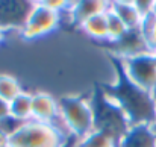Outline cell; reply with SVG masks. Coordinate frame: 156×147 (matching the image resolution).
I'll use <instances>...</instances> for the list:
<instances>
[{
  "label": "cell",
  "instance_id": "cell-1",
  "mask_svg": "<svg viewBox=\"0 0 156 147\" xmlns=\"http://www.w3.org/2000/svg\"><path fill=\"white\" fill-rule=\"evenodd\" d=\"M117 67V77L111 85H103L106 96L114 100L127 117L130 126L149 124L156 127V97L155 93L144 91L133 85L121 65V61L114 56Z\"/></svg>",
  "mask_w": 156,
  "mask_h": 147
},
{
  "label": "cell",
  "instance_id": "cell-2",
  "mask_svg": "<svg viewBox=\"0 0 156 147\" xmlns=\"http://www.w3.org/2000/svg\"><path fill=\"white\" fill-rule=\"evenodd\" d=\"M91 105L94 111V129L105 132L120 144L123 137L132 127L123 109L106 96L102 87L96 88L93 93Z\"/></svg>",
  "mask_w": 156,
  "mask_h": 147
},
{
  "label": "cell",
  "instance_id": "cell-3",
  "mask_svg": "<svg viewBox=\"0 0 156 147\" xmlns=\"http://www.w3.org/2000/svg\"><path fill=\"white\" fill-rule=\"evenodd\" d=\"M59 114L71 137L82 140L94 131V111L91 97L64 96L59 100Z\"/></svg>",
  "mask_w": 156,
  "mask_h": 147
},
{
  "label": "cell",
  "instance_id": "cell-4",
  "mask_svg": "<svg viewBox=\"0 0 156 147\" xmlns=\"http://www.w3.org/2000/svg\"><path fill=\"white\" fill-rule=\"evenodd\" d=\"M70 138L53 124L29 120L9 137L8 147H64Z\"/></svg>",
  "mask_w": 156,
  "mask_h": 147
},
{
  "label": "cell",
  "instance_id": "cell-5",
  "mask_svg": "<svg viewBox=\"0 0 156 147\" xmlns=\"http://www.w3.org/2000/svg\"><path fill=\"white\" fill-rule=\"evenodd\" d=\"M120 59V58H118ZM123 70L127 76V79L136 85L138 88L155 93L156 91V62L153 53H146L141 56L129 58V59H120Z\"/></svg>",
  "mask_w": 156,
  "mask_h": 147
},
{
  "label": "cell",
  "instance_id": "cell-6",
  "mask_svg": "<svg viewBox=\"0 0 156 147\" xmlns=\"http://www.w3.org/2000/svg\"><path fill=\"white\" fill-rule=\"evenodd\" d=\"M61 21L62 18L59 14L47 9L41 2H35L34 9L20 34L24 40H38L55 32Z\"/></svg>",
  "mask_w": 156,
  "mask_h": 147
},
{
  "label": "cell",
  "instance_id": "cell-7",
  "mask_svg": "<svg viewBox=\"0 0 156 147\" xmlns=\"http://www.w3.org/2000/svg\"><path fill=\"white\" fill-rule=\"evenodd\" d=\"M34 5L30 0H0V29L21 32Z\"/></svg>",
  "mask_w": 156,
  "mask_h": 147
},
{
  "label": "cell",
  "instance_id": "cell-8",
  "mask_svg": "<svg viewBox=\"0 0 156 147\" xmlns=\"http://www.w3.org/2000/svg\"><path fill=\"white\" fill-rule=\"evenodd\" d=\"M112 56L120 58V59H129L135 56H141L146 53H152L147 41L141 32V29L135 30H127V34L118 40L117 43H112Z\"/></svg>",
  "mask_w": 156,
  "mask_h": 147
},
{
  "label": "cell",
  "instance_id": "cell-9",
  "mask_svg": "<svg viewBox=\"0 0 156 147\" xmlns=\"http://www.w3.org/2000/svg\"><path fill=\"white\" fill-rule=\"evenodd\" d=\"M109 6H111V2H106V0L70 2L65 14L68 15V20H71V23H74L79 27L87 20H90L96 15H100V14H106L109 11Z\"/></svg>",
  "mask_w": 156,
  "mask_h": 147
},
{
  "label": "cell",
  "instance_id": "cell-10",
  "mask_svg": "<svg viewBox=\"0 0 156 147\" xmlns=\"http://www.w3.org/2000/svg\"><path fill=\"white\" fill-rule=\"evenodd\" d=\"M59 115V102L50 93L38 91L32 94V120L53 124Z\"/></svg>",
  "mask_w": 156,
  "mask_h": 147
},
{
  "label": "cell",
  "instance_id": "cell-11",
  "mask_svg": "<svg viewBox=\"0 0 156 147\" xmlns=\"http://www.w3.org/2000/svg\"><path fill=\"white\" fill-rule=\"evenodd\" d=\"M118 147H156V127L149 124L132 126Z\"/></svg>",
  "mask_w": 156,
  "mask_h": 147
},
{
  "label": "cell",
  "instance_id": "cell-12",
  "mask_svg": "<svg viewBox=\"0 0 156 147\" xmlns=\"http://www.w3.org/2000/svg\"><path fill=\"white\" fill-rule=\"evenodd\" d=\"M109 11L118 17L123 24L127 27V30H135V29H141L144 20L140 15V12L136 11L133 2H127V0H115L111 2Z\"/></svg>",
  "mask_w": 156,
  "mask_h": 147
},
{
  "label": "cell",
  "instance_id": "cell-13",
  "mask_svg": "<svg viewBox=\"0 0 156 147\" xmlns=\"http://www.w3.org/2000/svg\"><path fill=\"white\" fill-rule=\"evenodd\" d=\"M9 117L26 123L32 120V94L23 91L20 96L9 102Z\"/></svg>",
  "mask_w": 156,
  "mask_h": 147
},
{
  "label": "cell",
  "instance_id": "cell-14",
  "mask_svg": "<svg viewBox=\"0 0 156 147\" xmlns=\"http://www.w3.org/2000/svg\"><path fill=\"white\" fill-rule=\"evenodd\" d=\"M79 29L97 41H108V12L87 20L79 26Z\"/></svg>",
  "mask_w": 156,
  "mask_h": 147
},
{
  "label": "cell",
  "instance_id": "cell-15",
  "mask_svg": "<svg viewBox=\"0 0 156 147\" xmlns=\"http://www.w3.org/2000/svg\"><path fill=\"white\" fill-rule=\"evenodd\" d=\"M76 147H118V143L112 137L106 135L105 132L94 129L82 140H77Z\"/></svg>",
  "mask_w": 156,
  "mask_h": 147
},
{
  "label": "cell",
  "instance_id": "cell-16",
  "mask_svg": "<svg viewBox=\"0 0 156 147\" xmlns=\"http://www.w3.org/2000/svg\"><path fill=\"white\" fill-rule=\"evenodd\" d=\"M21 93H23V88L20 82L17 81V77L11 74H0V99L9 103Z\"/></svg>",
  "mask_w": 156,
  "mask_h": 147
},
{
  "label": "cell",
  "instance_id": "cell-17",
  "mask_svg": "<svg viewBox=\"0 0 156 147\" xmlns=\"http://www.w3.org/2000/svg\"><path fill=\"white\" fill-rule=\"evenodd\" d=\"M127 34V27L123 24V21L115 17L111 11H108V43H117Z\"/></svg>",
  "mask_w": 156,
  "mask_h": 147
},
{
  "label": "cell",
  "instance_id": "cell-18",
  "mask_svg": "<svg viewBox=\"0 0 156 147\" xmlns=\"http://www.w3.org/2000/svg\"><path fill=\"white\" fill-rule=\"evenodd\" d=\"M141 32L147 41V46L150 52L153 53L156 52V18L153 17H149L144 20L143 26H141Z\"/></svg>",
  "mask_w": 156,
  "mask_h": 147
},
{
  "label": "cell",
  "instance_id": "cell-19",
  "mask_svg": "<svg viewBox=\"0 0 156 147\" xmlns=\"http://www.w3.org/2000/svg\"><path fill=\"white\" fill-rule=\"evenodd\" d=\"M40 2L47 9H50V11L59 14V15L65 14L67 9H68V5H70V2H65V0H40Z\"/></svg>",
  "mask_w": 156,
  "mask_h": 147
},
{
  "label": "cell",
  "instance_id": "cell-20",
  "mask_svg": "<svg viewBox=\"0 0 156 147\" xmlns=\"http://www.w3.org/2000/svg\"><path fill=\"white\" fill-rule=\"evenodd\" d=\"M153 3H155V0H135V2H133V5H135L136 11L140 12V15L143 17V20L152 17Z\"/></svg>",
  "mask_w": 156,
  "mask_h": 147
},
{
  "label": "cell",
  "instance_id": "cell-21",
  "mask_svg": "<svg viewBox=\"0 0 156 147\" xmlns=\"http://www.w3.org/2000/svg\"><path fill=\"white\" fill-rule=\"evenodd\" d=\"M9 117V103L3 99H0V120Z\"/></svg>",
  "mask_w": 156,
  "mask_h": 147
},
{
  "label": "cell",
  "instance_id": "cell-22",
  "mask_svg": "<svg viewBox=\"0 0 156 147\" xmlns=\"http://www.w3.org/2000/svg\"><path fill=\"white\" fill-rule=\"evenodd\" d=\"M8 140H9V137L0 131V147H8Z\"/></svg>",
  "mask_w": 156,
  "mask_h": 147
},
{
  "label": "cell",
  "instance_id": "cell-23",
  "mask_svg": "<svg viewBox=\"0 0 156 147\" xmlns=\"http://www.w3.org/2000/svg\"><path fill=\"white\" fill-rule=\"evenodd\" d=\"M76 144H77V138L71 137V138L68 140V143H67V144H65L64 147H76Z\"/></svg>",
  "mask_w": 156,
  "mask_h": 147
},
{
  "label": "cell",
  "instance_id": "cell-24",
  "mask_svg": "<svg viewBox=\"0 0 156 147\" xmlns=\"http://www.w3.org/2000/svg\"><path fill=\"white\" fill-rule=\"evenodd\" d=\"M6 35H8V32H6V30H3V29H0V46L5 43V40H6Z\"/></svg>",
  "mask_w": 156,
  "mask_h": 147
},
{
  "label": "cell",
  "instance_id": "cell-25",
  "mask_svg": "<svg viewBox=\"0 0 156 147\" xmlns=\"http://www.w3.org/2000/svg\"><path fill=\"white\" fill-rule=\"evenodd\" d=\"M152 17H153V18H156V0H155V3H153V11H152Z\"/></svg>",
  "mask_w": 156,
  "mask_h": 147
},
{
  "label": "cell",
  "instance_id": "cell-26",
  "mask_svg": "<svg viewBox=\"0 0 156 147\" xmlns=\"http://www.w3.org/2000/svg\"><path fill=\"white\" fill-rule=\"evenodd\" d=\"M153 58H155V62H156V52H153Z\"/></svg>",
  "mask_w": 156,
  "mask_h": 147
},
{
  "label": "cell",
  "instance_id": "cell-27",
  "mask_svg": "<svg viewBox=\"0 0 156 147\" xmlns=\"http://www.w3.org/2000/svg\"><path fill=\"white\" fill-rule=\"evenodd\" d=\"M155 97H156V91H155Z\"/></svg>",
  "mask_w": 156,
  "mask_h": 147
}]
</instances>
